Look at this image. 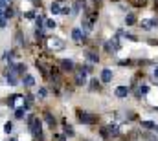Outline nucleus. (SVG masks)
<instances>
[{"label": "nucleus", "instance_id": "nucleus-1", "mask_svg": "<svg viewBox=\"0 0 158 141\" xmlns=\"http://www.w3.org/2000/svg\"><path fill=\"white\" fill-rule=\"evenodd\" d=\"M29 130H31V134L33 136H37V138H41V130H42V123H41V119L39 117H33V115H29Z\"/></svg>", "mask_w": 158, "mask_h": 141}, {"label": "nucleus", "instance_id": "nucleus-2", "mask_svg": "<svg viewBox=\"0 0 158 141\" xmlns=\"http://www.w3.org/2000/svg\"><path fill=\"white\" fill-rule=\"evenodd\" d=\"M99 134L103 138H116V136H120V128H118V125H108L99 130Z\"/></svg>", "mask_w": 158, "mask_h": 141}, {"label": "nucleus", "instance_id": "nucleus-3", "mask_svg": "<svg viewBox=\"0 0 158 141\" xmlns=\"http://www.w3.org/2000/svg\"><path fill=\"white\" fill-rule=\"evenodd\" d=\"M48 46H50V49H53V52H59V49L65 48V42H63L61 39H50L48 40Z\"/></svg>", "mask_w": 158, "mask_h": 141}, {"label": "nucleus", "instance_id": "nucleus-4", "mask_svg": "<svg viewBox=\"0 0 158 141\" xmlns=\"http://www.w3.org/2000/svg\"><path fill=\"white\" fill-rule=\"evenodd\" d=\"M79 121L86 123V125H92V123H96V115H92L88 112H79Z\"/></svg>", "mask_w": 158, "mask_h": 141}, {"label": "nucleus", "instance_id": "nucleus-5", "mask_svg": "<svg viewBox=\"0 0 158 141\" xmlns=\"http://www.w3.org/2000/svg\"><path fill=\"white\" fill-rule=\"evenodd\" d=\"M85 81H86V72H85V68H81V70H77V73H76V84H85Z\"/></svg>", "mask_w": 158, "mask_h": 141}, {"label": "nucleus", "instance_id": "nucleus-6", "mask_svg": "<svg viewBox=\"0 0 158 141\" xmlns=\"http://www.w3.org/2000/svg\"><path fill=\"white\" fill-rule=\"evenodd\" d=\"M158 24V20H155V18H145V20H142V28L144 29H151L153 26H156Z\"/></svg>", "mask_w": 158, "mask_h": 141}, {"label": "nucleus", "instance_id": "nucleus-7", "mask_svg": "<svg viewBox=\"0 0 158 141\" xmlns=\"http://www.w3.org/2000/svg\"><path fill=\"white\" fill-rule=\"evenodd\" d=\"M101 81L103 83H110L112 81V70H108V68H105L101 72Z\"/></svg>", "mask_w": 158, "mask_h": 141}, {"label": "nucleus", "instance_id": "nucleus-8", "mask_svg": "<svg viewBox=\"0 0 158 141\" xmlns=\"http://www.w3.org/2000/svg\"><path fill=\"white\" fill-rule=\"evenodd\" d=\"M114 94H116V97H127L129 88H127V86H118V88L114 90Z\"/></svg>", "mask_w": 158, "mask_h": 141}, {"label": "nucleus", "instance_id": "nucleus-9", "mask_svg": "<svg viewBox=\"0 0 158 141\" xmlns=\"http://www.w3.org/2000/svg\"><path fill=\"white\" fill-rule=\"evenodd\" d=\"M22 83L26 84V86H33V84H35V79H33V75L24 73V75H22Z\"/></svg>", "mask_w": 158, "mask_h": 141}, {"label": "nucleus", "instance_id": "nucleus-10", "mask_svg": "<svg viewBox=\"0 0 158 141\" xmlns=\"http://www.w3.org/2000/svg\"><path fill=\"white\" fill-rule=\"evenodd\" d=\"M61 68L65 70V72H72V70H74V62L68 60V59H65V60H61Z\"/></svg>", "mask_w": 158, "mask_h": 141}, {"label": "nucleus", "instance_id": "nucleus-11", "mask_svg": "<svg viewBox=\"0 0 158 141\" xmlns=\"http://www.w3.org/2000/svg\"><path fill=\"white\" fill-rule=\"evenodd\" d=\"M72 39L76 40V42H81V39H83V31H81L79 28H76V29L72 31Z\"/></svg>", "mask_w": 158, "mask_h": 141}, {"label": "nucleus", "instance_id": "nucleus-12", "mask_svg": "<svg viewBox=\"0 0 158 141\" xmlns=\"http://www.w3.org/2000/svg\"><path fill=\"white\" fill-rule=\"evenodd\" d=\"M44 121H46V123H48V125H50V127H52V128H53V127H55V119H53V117H52V114H48V112H46V114H44Z\"/></svg>", "mask_w": 158, "mask_h": 141}, {"label": "nucleus", "instance_id": "nucleus-13", "mask_svg": "<svg viewBox=\"0 0 158 141\" xmlns=\"http://www.w3.org/2000/svg\"><path fill=\"white\" fill-rule=\"evenodd\" d=\"M24 114H26V108H17V112H15V115H17V119H22Z\"/></svg>", "mask_w": 158, "mask_h": 141}, {"label": "nucleus", "instance_id": "nucleus-14", "mask_svg": "<svg viewBox=\"0 0 158 141\" xmlns=\"http://www.w3.org/2000/svg\"><path fill=\"white\" fill-rule=\"evenodd\" d=\"M50 9H52V13L53 15H57V13H61V9H59V4L57 2H53L52 6H50Z\"/></svg>", "mask_w": 158, "mask_h": 141}, {"label": "nucleus", "instance_id": "nucleus-15", "mask_svg": "<svg viewBox=\"0 0 158 141\" xmlns=\"http://www.w3.org/2000/svg\"><path fill=\"white\" fill-rule=\"evenodd\" d=\"M86 57H88V60H90V62H97V60H99V57H97L96 53H86Z\"/></svg>", "mask_w": 158, "mask_h": 141}, {"label": "nucleus", "instance_id": "nucleus-16", "mask_svg": "<svg viewBox=\"0 0 158 141\" xmlns=\"http://www.w3.org/2000/svg\"><path fill=\"white\" fill-rule=\"evenodd\" d=\"M147 92H149V86H145V84H144V86H140V88H138V95H145Z\"/></svg>", "mask_w": 158, "mask_h": 141}, {"label": "nucleus", "instance_id": "nucleus-17", "mask_svg": "<svg viewBox=\"0 0 158 141\" xmlns=\"http://www.w3.org/2000/svg\"><path fill=\"white\" fill-rule=\"evenodd\" d=\"M142 127L144 128H155V123L153 121H142Z\"/></svg>", "mask_w": 158, "mask_h": 141}, {"label": "nucleus", "instance_id": "nucleus-18", "mask_svg": "<svg viewBox=\"0 0 158 141\" xmlns=\"http://www.w3.org/2000/svg\"><path fill=\"white\" fill-rule=\"evenodd\" d=\"M125 22H127V24H129V26H131V24H134V22H136V17H134V15H127Z\"/></svg>", "mask_w": 158, "mask_h": 141}, {"label": "nucleus", "instance_id": "nucleus-19", "mask_svg": "<svg viewBox=\"0 0 158 141\" xmlns=\"http://www.w3.org/2000/svg\"><path fill=\"white\" fill-rule=\"evenodd\" d=\"M11 130H13V123H6V125H4V132H6V134H9Z\"/></svg>", "mask_w": 158, "mask_h": 141}, {"label": "nucleus", "instance_id": "nucleus-20", "mask_svg": "<svg viewBox=\"0 0 158 141\" xmlns=\"http://www.w3.org/2000/svg\"><path fill=\"white\" fill-rule=\"evenodd\" d=\"M44 24H46V28H55V20H44Z\"/></svg>", "mask_w": 158, "mask_h": 141}, {"label": "nucleus", "instance_id": "nucleus-21", "mask_svg": "<svg viewBox=\"0 0 158 141\" xmlns=\"http://www.w3.org/2000/svg\"><path fill=\"white\" fill-rule=\"evenodd\" d=\"M90 88H92V90L99 88V84H97V79H92V81H90Z\"/></svg>", "mask_w": 158, "mask_h": 141}, {"label": "nucleus", "instance_id": "nucleus-22", "mask_svg": "<svg viewBox=\"0 0 158 141\" xmlns=\"http://www.w3.org/2000/svg\"><path fill=\"white\" fill-rule=\"evenodd\" d=\"M4 11H6V18L13 17V9H11V7H6V9H4Z\"/></svg>", "mask_w": 158, "mask_h": 141}, {"label": "nucleus", "instance_id": "nucleus-23", "mask_svg": "<svg viewBox=\"0 0 158 141\" xmlns=\"http://www.w3.org/2000/svg\"><path fill=\"white\" fill-rule=\"evenodd\" d=\"M35 22H37V26H39V28H42V24H44V18H42V17H37V20H35Z\"/></svg>", "mask_w": 158, "mask_h": 141}, {"label": "nucleus", "instance_id": "nucleus-24", "mask_svg": "<svg viewBox=\"0 0 158 141\" xmlns=\"http://www.w3.org/2000/svg\"><path fill=\"white\" fill-rule=\"evenodd\" d=\"M46 88H41V90H39V97H46Z\"/></svg>", "mask_w": 158, "mask_h": 141}, {"label": "nucleus", "instance_id": "nucleus-25", "mask_svg": "<svg viewBox=\"0 0 158 141\" xmlns=\"http://www.w3.org/2000/svg\"><path fill=\"white\" fill-rule=\"evenodd\" d=\"M6 24H7L6 17H2V18H0V28H6Z\"/></svg>", "mask_w": 158, "mask_h": 141}, {"label": "nucleus", "instance_id": "nucleus-26", "mask_svg": "<svg viewBox=\"0 0 158 141\" xmlns=\"http://www.w3.org/2000/svg\"><path fill=\"white\" fill-rule=\"evenodd\" d=\"M65 132H66L68 136H74V130H72V127H65Z\"/></svg>", "mask_w": 158, "mask_h": 141}, {"label": "nucleus", "instance_id": "nucleus-27", "mask_svg": "<svg viewBox=\"0 0 158 141\" xmlns=\"http://www.w3.org/2000/svg\"><path fill=\"white\" fill-rule=\"evenodd\" d=\"M134 4H136V6H144L145 0H134Z\"/></svg>", "mask_w": 158, "mask_h": 141}, {"label": "nucleus", "instance_id": "nucleus-28", "mask_svg": "<svg viewBox=\"0 0 158 141\" xmlns=\"http://www.w3.org/2000/svg\"><path fill=\"white\" fill-rule=\"evenodd\" d=\"M153 77H155V79H158V66H156L155 70H153Z\"/></svg>", "mask_w": 158, "mask_h": 141}, {"label": "nucleus", "instance_id": "nucleus-29", "mask_svg": "<svg viewBox=\"0 0 158 141\" xmlns=\"http://www.w3.org/2000/svg\"><path fill=\"white\" fill-rule=\"evenodd\" d=\"M0 7H6V0H0Z\"/></svg>", "mask_w": 158, "mask_h": 141}, {"label": "nucleus", "instance_id": "nucleus-30", "mask_svg": "<svg viewBox=\"0 0 158 141\" xmlns=\"http://www.w3.org/2000/svg\"><path fill=\"white\" fill-rule=\"evenodd\" d=\"M55 139H57V141H65V138H63V136H57Z\"/></svg>", "mask_w": 158, "mask_h": 141}, {"label": "nucleus", "instance_id": "nucleus-31", "mask_svg": "<svg viewBox=\"0 0 158 141\" xmlns=\"http://www.w3.org/2000/svg\"><path fill=\"white\" fill-rule=\"evenodd\" d=\"M155 130H156V132H158V127H156V125H155Z\"/></svg>", "mask_w": 158, "mask_h": 141}]
</instances>
